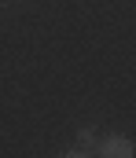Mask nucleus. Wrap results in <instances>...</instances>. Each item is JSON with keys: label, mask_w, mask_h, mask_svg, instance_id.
Listing matches in <instances>:
<instances>
[{"label": "nucleus", "mask_w": 136, "mask_h": 158, "mask_svg": "<svg viewBox=\"0 0 136 158\" xmlns=\"http://www.w3.org/2000/svg\"><path fill=\"white\" fill-rule=\"evenodd\" d=\"M133 155H136L133 140H129V136H122V132L96 140V158H133Z\"/></svg>", "instance_id": "1"}, {"label": "nucleus", "mask_w": 136, "mask_h": 158, "mask_svg": "<svg viewBox=\"0 0 136 158\" xmlns=\"http://www.w3.org/2000/svg\"><path fill=\"white\" fill-rule=\"evenodd\" d=\"M59 158H96L92 151H85V147H70V151H63Z\"/></svg>", "instance_id": "2"}, {"label": "nucleus", "mask_w": 136, "mask_h": 158, "mask_svg": "<svg viewBox=\"0 0 136 158\" xmlns=\"http://www.w3.org/2000/svg\"><path fill=\"white\" fill-rule=\"evenodd\" d=\"M81 147H85V151L96 147V132H92V129H81Z\"/></svg>", "instance_id": "3"}]
</instances>
